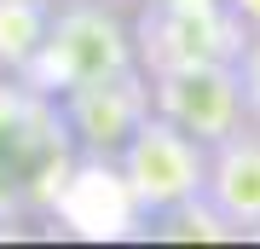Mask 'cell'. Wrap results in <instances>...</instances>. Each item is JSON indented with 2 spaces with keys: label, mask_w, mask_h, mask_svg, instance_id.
<instances>
[{
  "label": "cell",
  "mask_w": 260,
  "mask_h": 249,
  "mask_svg": "<svg viewBox=\"0 0 260 249\" xmlns=\"http://www.w3.org/2000/svg\"><path fill=\"white\" fill-rule=\"evenodd\" d=\"M237 87H243V116L260 122V29H249V41L237 52Z\"/></svg>",
  "instance_id": "11"
},
{
  "label": "cell",
  "mask_w": 260,
  "mask_h": 249,
  "mask_svg": "<svg viewBox=\"0 0 260 249\" xmlns=\"http://www.w3.org/2000/svg\"><path fill=\"white\" fill-rule=\"evenodd\" d=\"M133 64H139L133 58V29L116 18V0H58L47 35H41L35 58L18 70V81H29L47 99H64L70 87L133 70Z\"/></svg>",
  "instance_id": "2"
},
{
  "label": "cell",
  "mask_w": 260,
  "mask_h": 249,
  "mask_svg": "<svg viewBox=\"0 0 260 249\" xmlns=\"http://www.w3.org/2000/svg\"><path fill=\"white\" fill-rule=\"evenodd\" d=\"M116 168H121V180H127L133 203L145 209V226H150L162 209H174V203H185V197L203 191V180H208V145L150 110L139 128L127 133V145L116 151Z\"/></svg>",
  "instance_id": "4"
},
{
  "label": "cell",
  "mask_w": 260,
  "mask_h": 249,
  "mask_svg": "<svg viewBox=\"0 0 260 249\" xmlns=\"http://www.w3.org/2000/svg\"><path fill=\"white\" fill-rule=\"evenodd\" d=\"M70 162L75 133L58 99L18 75H0V226L23 232L29 220H47L58 185L70 180Z\"/></svg>",
  "instance_id": "1"
},
{
  "label": "cell",
  "mask_w": 260,
  "mask_h": 249,
  "mask_svg": "<svg viewBox=\"0 0 260 249\" xmlns=\"http://www.w3.org/2000/svg\"><path fill=\"white\" fill-rule=\"evenodd\" d=\"M139 6H174V0H139Z\"/></svg>",
  "instance_id": "13"
},
{
  "label": "cell",
  "mask_w": 260,
  "mask_h": 249,
  "mask_svg": "<svg viewBox=\"0 0 260 249\" xmlns=\"http://www.w3.org/2000/svg\"><path fill=\"white\" fill-rule=\"evenodd\" d=\"M225 6L243 18V29H260V0H225Z\"/></svg>",
  "instance_id": "12"
},
{
  "label": "cell",
  "mask_w": 260,
  "mask_h": 249,
  "mask_svg": "<svg viewBox=\"0 0 260 249\" xmlns=\"http://www.w3.org/2000/svg\"><path fill=\"white\" fill-rule=\"evenodd\" d=\"M145 232H150V238H162V243H237V238H243V232L225 220L203 191L185 197V203H174V209H162Z\"/></svg>",
  "instance_id": "9"
},
{
  "label": "cell",
  "mask_w": 260,
  "mask_h": 249,
  "mask_svg": "<svg viewBox=\"0 0 260 249\" xmlns=\"http://www.w3.org/2000/svg\"><path fill=\"white\" fill-rule=\"evenodd\" d=\"M47 226L64 232V238H81V243H121V238H139L145 232V209L133 203L116 157L75 151L70 180L58 185Z\"/></svg>",
  "instance_id": "5"
},
{
  "label": "cell",
  "mask_w": 260,
  "mask_h": 249,
  "mask_svg": "<svg viewBox=\"0 0 260 249\" xmlns=\"http://www.w3.org/2000/svg\"><path fill=\"white\" fill-rule=\"evenodd\" d=\"M133 58L145 75L179 70V64H237L249 29L225 0H174V6H139Z\"/></svg>",
  "instance_id": "3"
},
{
  "label": "cell",
  "mask_w": 260,
  "mask_h": 249,
  "mask_svg": "<svg viewBox=\"0 0 260 249\" xmlns=\"http://www.w3.org/2000/svg\"><path fill=\"white\" fill-rule=\"evenodd\" d=\"M6 238H18V232H6V226H0V243H6Z\"/></svg>",
  "instance_id": "14"
},
{
  "label": "cell",
  "mask_w": 260,
  "mask_h": 249,
  "mask_svg": "<svg viewBox=\"0 0 260 249\" xmlns=\"http://www.w3.org/2000/svg\"><path fill=\"white\" fill-rule=\"evenodd\" d=\"M70 133H75V151H93V157H116L127 145V133L150 116V75L133 64V70H116V75H99V81H81L58 99Z\"/></svg>",
  "instance_id": "7"
},
{
  "label": "cell",
  "mask_w": 260,
  "mask_h": 249,
  "mask_svg": "<svg viewBox=\"0 0 260 249\" xmlns=\"http://www.w3.org/2000/svg\"><path fill=\"white\" fill-rule=\"evenodd\" d=\"M58 0H0V75H18L35 58Z\"/></svg>",
  "instance_id": "10"
},
{
  "label": "cell",
  "mask_w": 260,
  "mask_h": 249,
  "mask_svg": "<svg viewBox=\"0 0 260 249\" xmlns=\"http://www.w3.org/2000/svg\"><path fill=\"white\" fill-rule=\"evenodd\" d=\"M203 197L243 232V238L260 226V122H243V128H232L225 139L208 145Z\"/></svg>",
  "instance_id": "8"
},
{
  "label": "cell",
  "mask_w": 260,
  "mask_h": 249,
  "mask_svg": "<svg viewBox=\"0 0 260 249\" xmlns=\"http://www.w3.org/2000/svg\"><path fill=\"white\" fill-rule=\"evenodd\" d=\"M150 110L174 128H185L191 139H225L243 128V87H237V64H179V70H156L150 75Z\"/></svg>",
  "instance_id": "6"
}]
</instances>
